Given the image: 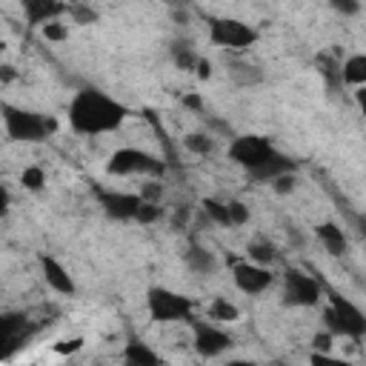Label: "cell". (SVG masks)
<instances>
[{
	"label": "cell",
	"instance_id": "1",
	"mask_svg": "<svg viewBox=\"0 0 366 366\" xmlns=\"http://www.w3.org/2000/svg\"><path fill=\"white\" fill-rule=\"evenodd\" d=\"M66 117H69V129L74 134L100 137V134L117 132L129 120V106L94 86H83L71 94V100L66 106Z\"/></svg>",
	"mask_w": 366,
	"mask_h": 366
},
{
	"label": "cell",
	"instance_id": "2",
	"mask_svg": "<svg viewBox=\"0 0 366 366\" xmlns=\"http://www.w3.org/2000/svg\"><path fill=\"white\" fill-rule=\"evenodd\" d=\"M3 126L9 140L14 143H40L57 132V120L51 114L14 106V103H3Z\"/></svg>",
	"mask_w": 366,
	"mask_h": 366
},
{
	"label": "cell",
	"instance_id": "3",
	"mask_svg": "<svg viewBox=\"0 0 366 366\" xmlns=\"http://www.w3.org/2000/svg\"><path fill=\"white\" fill-rule=\"evenodd\" d=\"M326 309H323V326L335 335V337H346V340H363L366 337V312L352 303L349 297H343L340 292H326Z\"/></svg>",
	"mask_w": 366,
	"mask_h": 366
},
{
	"label": "cell",
	"instance_id": "4",
	"mask_svg": "<svg viewBox=\"0 0 366 366\" xmlns=\"http://www.w3.org/2000/svg\"><path fill=\"white\" fill-rule=\"evenodd\" d=\"M146 315L152 323H189L194 317V300L172 286H149Z\"/></svg>",
	"mask_w": 366,
	"mask_h": 366
},
{
	"label": "cell",
	"instance_id": "5",
	"mask_svg": "<svg viewBox=\"0 0 366 366\" xmlns=\"http://www.w3.org/2000/svg\"><path fill=\"white\" fill-rule=\"evenodd\" d=\"M206 40L223 51H246L260 40V31L240 17L217 14L206 20Z\"/></svg>",
	"mask_w": 366,
	"mask_h": 366
},
{
	"label": "cell",
	"instance_id": "6",
	"mask_svg": "<svg viewBox=\"0 0 366 366\" xmlns=\"http://www.w3.org/2000/svg\"><path fill=\"white\" fill-rule=\"evenodd\" d=\"M106 172L112 177H163L166 174V163L146 152V149H137V146H123V149H114L106 160Z\"/></svg>",
	"mask_w": 366,
	"mask_h": 366
},
{
	"label": "cell",
	"instance_id": "7",
	"mask_svg": "<svg viewBox=\"0 0 366 366\" xmlns=\"http://www.w3.org/2000/svg\"><path fill=\"white\" fill-rule=\"evenodd\" d=\"M274 152H277V146H274L266 134H237V137L229 140L226 157H229L234 166H240L243 172L252 174V172L260 169Z\"/></svg>",
	"mask_w": 366,
	"mask_h": 366
},
{
	"label": "cell",
	"instance_id": "8",
	"mask_svg": "<svg viewBox=\"0 0 366 366\" xmlns=\"http://www.w3.org/2000/svg\"><path fill=\"white\" fill-rule=\"evenodd\" d=\"M323 297V286L306 274L303 269H286L283 272V303L295 309H312Z\"/></svg>",
	"mask_w": 366,
	"mask_h": 366
},
{
	"label": "cell",
	"instance_id": "9",
	"mask_svg": "<svg viewBox=\"0 0 366 366\" xmlns=\"http://www.w3.org/2000/svg\"><path fill=\"white\" fill-rule=\"evenodd\" d=\"M232 283L237 292L257 297L263 292L272 289L274 283V272L269 269V263H257V260H234L232 263Z\"/></svg>",
	"mask_w": 366,
	"mask_h": 366
},
{
	"label": "cell",
	"instance_id": "10",
	"mask_svg": "<svg viewBox=\"0 0 366 366\" xmlns=\"http://www.w3.org/2000/svg\"><path fill=\"white\" fill-rule=\"evenodd\" d=\"M189 326H192V343H194V352L200 355V357H220L226 349H232V335L226 332V329H220L212 317L209 320H197V317H192L189 320Z\"/></svg>",
	"mask_w": 366,
	"mask_h": 366
},
{
	"label": "cell",
	"instance_id": "11",
	"mask_svg": "<svg viewBox=\"0 0 366 366\" xmlns=\"http://www.w3.org/2000/svg\"><path fill=\"white\" fill-rule=\"evenodd\" d=\"M97 200L103 206V212L114 220H137V212L143 206V194L134 192H117V189H103L97 192Z\"/></svg>",
	"mask_w": 366,
	"mask_h": 366
},
{
	"label": "cell",
	"instance_id": "12",
	"mask_svg": "<svg viewBox=\"0 0 366 366\" xmlns=\"http://www.w3.org/2000/svg\"><path fill=\"white\" fill-rule=\"evenodd\" d=\"M23 20L29 29H43L51 20H60L63 14H69V3L66 0H17Z\"/></svg>",
	"mask_w": 366,
	"mask_h": 366
},
{
	"label": "cell",
	"instance_id": "13",
	"mask_svg": "<svg viewBox=\"0 0 366 366\" xmlns=\"http://www.w3.org/2000/svg\"><path fill=\"white\" fill-rule=\"evenodd\" d=\"M37 266H40V274H43V280H46V286L51 289V292H57V295H77V283H74V277H71V272L54 257V254H46V252H40L37 254Z\"/></svg>",
	"mask_w": 366,
	"mask_h": 366
},
{
	"label": "cell",
	"instance_id": "14",
	"mask_svg": "<svg viewBox=\"0 0 366 366\" xmlns=\"http://www.w3.org/2000/svg\"><path fill=\"white\" fill-rule=\"evenodd\" d=\"M315 237L323 243V249L329 252V254H343L346 249H349V240H346V232L337 226V223H332V220H323V223H317L315 226Z\"/></svg>",
	"mask_w": 366,
	"mask_h": 366
},
{
	"label": "cell",
	"instance_id": "15",
	"mask_svg": "<svg viewBox=\"0 0 366 366\" xmlns=\"http://www.w3.org/2000/svg\"><path fill=\"white\" fill-rule=\"evenodd\" d=\"M123 360H126L129 366H163L160 352H154L149 343H143V340H137V337H132V340L123 346Z\"/></svg>",
	"mask_w": 366,
	"mask_h": 366
},
{
	"label": "cell",
	"instance_id": "16",
	"mask_svg": "<svg viewBox=\"0 0 366 366\" xmlns=\"http://www.w3.org/2000/svg\"><path fill=\"white\" fill-rule=\"evenodd\" d=\"M286 172H295V160L286 157L283 152H274V154H272L260 169H254L249 177L257 180V183H272L274 177H280V174H286Z\"/></svg>",
	"mask_w": 366,
	"mask_h": 366
},
{
	"label": "cell",
	"instance_id": "17",
	"mask_svg": "<svg viewBox=\"0 0 366 366\" xmlns=\"http://www.w3.org/2000/svg\"><path fill=\"white\" fill-rule=\"evenodd\" d=\"M340 80L346 86H366V51H357V54H349L343 63H340Z\"/></svg>",
	"mask_w": 366,
	"mask_h": 366
},
{
	"label": "cell",
	"instance_id": "18",
	"mask_svg": "<svg viewBox=\"0 0 366 366\" xmlns=\"http://www.w3.org/2000/svg\"><path fill=\"white\" fill-rule=\"evenodd\" d=\"M209 317L214 320V323H234V320H240V309L229 300V297H212V303H209Z\"/></svg>",
	"mask_w": 366,
	"mask_h": 366
},
{
	"label": "cell",
	"instance_id": "19",
	"mask_svg": "<svg viewBox=\"0 0 366 366\" xmlns=\"http://www.w3.org/2000/svg\"><path fill=\"white\" fill-rule=\"evenodd\" d=\"M186 263H189V269L197 272V274H212V272L217 269L214 254H212L209 249H200V246H192V249L186 252Z\"/></svg>",
	"mask_w": 366,
	"mask_h": 366
},
{
	"label": "cell",
	"instance_id": "20",
	"mask_svg": "<svg viewBox=\"0 0 366 366\" xmlns=\"http://www.w3.org/2000/svg\"><path fill=\"white\" fill-rule=\"evenodd\" d=\"M200 206H203V212H206V217H209L212 223H217V226H226V229H232L229 200H217V197H203V200H200Z\"/></svg>",
	"mask_w": 366,
	"mask_h": 366
},
{
	"label": "cell",
	"instance_id": "21",
	"mask_svg": "<svg viewBox=\"0 0 366 366\" xmlns=\"http://www.w3.org/2000/svg\"><path fill=\"white\" fill-rule=\"evenodd\" d=\"M20 186L26 189V192H43L46 189V169L43 166H26L23 172H20Z\"/></svg>",
	"mask_w": 366,
	"mask_h": 366
},
{
	"label": "cell",
	"instance_id": "22",
	"mask_svg": "<svg viewBox=\"0 0 366 366\" xmlns=\"http://www.w3.org/2000/svg\"><path fill=\"white\" fill-rule=\"evenodd\" d=\"M183 146H186L192 154L206 157V154L214 149V140H212L209 134H203V132H192V134H186V137H183Z\"/></svg>",
	"mask_w": 366,
	"mask_h": 366
},
{
	"label": "cell",
	"instance_id": "23",
	"mask_svg": "<svg viewBox=\"0 0 366 366\" xmlns=\"http://www.w3.org/2000/svg\"><path fill=\"white\" fill-rule=\"evenodd\" d=\"M40 34H43L49 43H63V40H69V26H66V23H63V17H60V20L46 23V26L40 29Z\"/></svg>",
	"mask_w": 366,
	"mask_h": 366
},
{
	"label": "cell",
	"instance_id": "24",
	"mask_svg": "<svg viewBox=\"0 0 366 366\" xmlns=\"http://www.w3.org/2000/svg\"><path fill=\"white\" fill-rule=\"evenodd\" d=\"M249 260H257V263H269V260H274V249H272L269 243L252 240V243H249Z\"/></svg>",
	"mask_w": 366,
	"mask_h": 366
},
{
	"label": "cell",
	"instance_id": "25",
	"mask_svg": "<svg viewBox=\"0 0 366 366\" xmlns=\"http://www.w3.org/2000/svg\"><path fill=\"white\" fill-rule=\"evenodd\" d=\"M229 214H232V226H246L249 223V206L243 200H229Z\"/></svg>",
	"mask_w": 366,
	"mask_h": 366
},
{
	"label": "cell",
	"instance_id": "26",
	"mask_svg": "<svg viewBox=\"0 0 366 366\" xmlns=\"http://www.w3.org/2000/svg\"><path fill=\"white\" fill-rule=\"evenodd\" d=\"M69 17H74V23H94L97 11L86 9V6H77V3H69Z\"/></svg>",
	"mask_w": 366,
	"mask_h": 366
},
{
	"label": "cell",
	"instance_id": "27",
	"mask_svg": "<svg viewBox=\"0 0 366 366\" xmlns=\"http://www.w3.org/2000/svg\"><path fill=\"white\" fill-rule=\"evenodd\" d=\"M277 194H289L295 186H297V180H295V172H286V174H280V177H274L272 183H269Z\"/></svg>",
	"mask_w": 366,
	"mask_h": 366
},
{
	"label": "cell",
	"instance_id": "28",
	"mask_svg": "<svg viewBox=\"0 0 366 366\" xmlns=\"http://www.w3.org/2000/svg\"><path fill=\"white\" fill-rule=\"evenodd\" d=\"M51 349H54L57 355H74V352L83 349V337H63V340H57Z\"/></svg>",
	"mask_w": 366,
	"mask_h": 366
},
{
	"label": "cell",
	"instance_id": "29",
	"mask_svg": "<svg viewBox=\"0 0 366 366\" xmlns=\"http://www.w3.org/2000/svg\"><path fill=\"white\" fill-rule=\"evenodd\" d=\"M329 3H332V9H335L337 14H343V17H352V14L360 11V3H357V0H329Z\"/></svg>",
	"mask_w": 366,
	"mask_h": 366
},
{
	"label": "cell",
	"instance_id": "30",
	"mask_svg": "<svg viewBox=\"0 0 366 366\" xmlns=\"http://www.w3.org/2000/svg\"><path fill=\"white\" fill-rule=\"evenodd\" d=\"M332 340H335V335H332L329 329H323V332H317V335L312 337V346L320 349V352H329V349H332Z\"/></svg>",
	"mask_w": 366,
	"mask_h": 366
},
{
	"label": "cell",
	"instance_id": "31",
	"mask_svg": "<svg viewBox=\"0 0 366 366\" xmlns=\"http://www.w3.org/2000/svg\"><path fill=\"white\" fill-rule=\"evenodd\" d=\"M194 69H197V77H203V80H206V77H212V63H209V60H203V57H200Z\"/></svg>",
	"mask_w": 366,
	"mask_h": 366
},
{
	"label": "cell",
	"instance_id": "32",
	"mask_svg": "<svg viewBox=\"0 0 366 366\" xmlns=\"http://www.w3.org/2000/svg\"><path fill=\"white\" fill-rule=\"evenodd\" d=\"M355 103H357V109H360V114L366 117V86H360V89L355 92Z\"/></svg>",
	"mask_w": 366,
	"mask_h": 366
},
{
	"label": "cell",
	"instance_id": "33",
	"mask_svg": "<svg viewBox=\"0 0 366 366\" xmlns=\"http://www.w3.org/2000/svg\"><path fill=\"white\" fill-rule=\"evenodd\" d=\"M183 103H186V106H192V109H200V100H197V97H194V94H192V97H186V100H183Z\"/></svg>",
	"mask_w": 366,
	"mask_h": 366
}]
</instances>
